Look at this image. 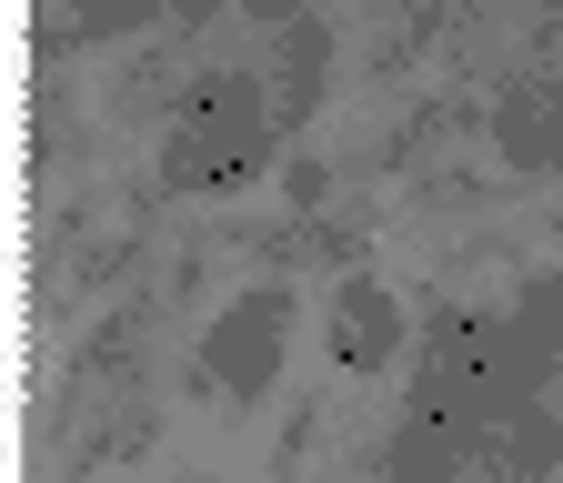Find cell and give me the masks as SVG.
I'll list each match as a JSON object with an SVG mask.
<instances>
[{"mask_svg": "<svg viewBox=\"0 0 563 483\" xmlns=\"http://www.w3.org/2000/svg\"><path fill=\"white\" fill-rule=\"evenodd\" d=\"M272 152H282L272 81L262 72H201L181 91L172 142H162V191H242Z\"/></svg>", "mask_w": 563, "mask_h": 483, "instance_id": "obj_1", "label": "cell"}, {"mask_svg": "<svg viewBox=\"0 0 563 483\" xmlns=\"http://www.w3.org/2000/svg\"><path fill=\"white\" fill-rule=\"evenodd\" d=\"M282 353H292V283H252L201 332V383L232 393V403H262L282 383Z\"/></svg>", "mask_w": 563, "mask_h": 483, "instance_id": "obj_2", "label": "cell"}, {"mask_svg": "<svg viewBox=\"0 0 563 483\" xmlns=\"http://www.w3.org/2000/svg\"><path fill=\"white\" fill-rule=\"evenodd\" d=\"M402 353V303L373 283V272H342L332 283V363L342 373H383Z\"/></svg>", "mask_w": 563, "mask_h": 483, "instance_id": "obj_3", "label": "cell"}, {"mask_svg": "<svg viewBox=\"0 0 563 483\" xmlns=\"http://www.w3.org/2000/svg\"><path fill=\"white\" fill-rule=\"evenodd\" d=\"M493 142H504L514 172H563V72L523 81L504 111H493Z\"/></svg>", "mask_w": 563, "mask_h": 483, "instance_id": "obj_4", "label": "cell"}, {"mask_svg": "<svg viewBox=\"0 0 563 483\" xmlns=\"http://www.w3.org/2000/svg\"><path fill=\"white\" fill-rule=\"evenodd\" d=\"M322 72H332V21H322V11L282 21V61H272V121H282V131H302V121H312Z\"/></svg>", "mask_w": 563, "mask_h": 483, "instance_id": "obj_5", "label": "cell"}, {"mask_svg": "<svg viewBox=\"0 0 563 483\" xmlns=\"http://www.w3.org/2000/svg\"><path fill=\"white\" fill-rule=\"evenodd\" d=\"M483 453H493V463H504L514 483H543V473H553V453H563V424H553V413L533 403V413H514V424H504V433H493Z\"/></svg>", "mask_w": 563, "mask_h": 483, "instance_id": "obj_6", "label": "cell"}, {"mask_svg": "<svg viewBox=\"0 0 563 483\" xmlns=\"http://www.w3.org/2000/svg\"><path fill=\"white\" fill-rule=\"evenodd\" d=\"M152 11H172V0H70L60 41H121V31H141Z\"/></svg>", "mask_w": 563, "mask_h": 483, "instance_id": "obj_7", "label": "cell"}, {"mask_svg": "<svg viewBox=\"0 0 563 483\" xmlns=\"http://www.w3.org/2000/svg\"><path fill=\"white\" fill-rule=\"evenodd\" d=\"M514 312H523V322H543V332L563 342V272H553V283H533V293H523Z\"/></svg>", "mask_w": 563, "mask_h": 483, "instance_id": "obj_8", "label": "cell"}, {"mask_svg": "<svg viewBox=\"0 0 563 483\" xmlns=\"http://www.w3.org/2000/svg\"><path fill=\"white\" fill-rule=\"evenodd\" d=\"M242 11H252V21H272V31H282V21H302V11H312V0H242Z\"/></svg>", "mask_w": 563, "mask_h": 483, "instance_id": "obj_9", "label": "cell"}, {"mask_svg": "<svg viewBox=\"0 0 563 483\" xmlns=\"http://www.w3.org/2000/svg\"><path fill=\"white\" fill-rule=\"evenodd\" d=\"M211 11H222V0H172V21H211Z\"/></svg>", "mask_w": 563, "mask_h": 483, "instance_id": "obj_10", "label": "cell"}]
</instances>
